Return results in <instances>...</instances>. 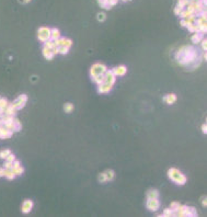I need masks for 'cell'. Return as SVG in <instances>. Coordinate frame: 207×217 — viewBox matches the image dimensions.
<instances>
[{"label": "cell", "instance_id": "1", "mask_svg": "<svg viewBox=\"0 0 207 217\" xmlns=\"http://www.w3.org/2000/svg\"><path fill=\"white\" fill-rule=\"evenodd\" d=\"M105 19V14L104 13H99V20H104Z\"/></svg>", "mask_w": 207, "mask_h": 217}, {"label": "cell", "instance_id": "2", "mask_svg": "<svg viewBox=\"0 0 207 217\" xmlns=\"http://www.w3.org/2000/svg\"><path fill=\"white\" fill-rule=\"evenodd\" d=\"M30 0H20V2H22V3H26V2H29Z\"/></svg>", "mask_w": 207, "mask_h": 217}]
</instances>
